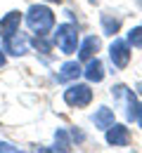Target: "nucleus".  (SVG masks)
I'll list each match as a JSON object with an SVG mask.
<instances>
[{"label":"nucleus","mask_w":142,"mask_h":153,"mask_svg":"<svg viewBox=\"0 0 142 153\" xmlns=\"http://www.w3.org/2000/svg\"><path fill=\"white\" fill-rule=\"evenodd\" d=\"M90 2H100V0H90Z\"/></svg>","instance_id":"21"},{"label":"nucleus","mask_w":142,"mask_h":153,"mask_svg":"<svg viewBox=\"0 0 142 153\" xmlns=\"http://www.w3.org/2000/svg\"><path fill=\"white\" fill-rule=\"evenodd\" d=\"M2 64H5V54L0 52V66H2Z\"/></svg>","instance_id":"18"},{"label":"nucleus","mask_w":142,"mask_h":153,"mask_svg":"<svg viewBox=\"0 0 142 153\" xmlns=\"http://www.w3.org/2000/svg\"><path fill=\"white\" fill-rule=\"evenodd\" d=\"M133 120L142 127V104H137V108H135V118H133Z\"/></svg>","instance_id":"16"},{"label":"nucleus","mask_w":142,"mask_h":153,"mask_svg":"<svg viewBox=\"0 0 142 153\" xmlns=\"http://www.w3.org/2000/svg\"><path fill=\"white\" fill-rule=\"evenodd\" d=\"M137 92H140V94H142V82H137Z\"/></svg>","instance_id":"19"},{"label":"nucleus","mask_w":142,"mask_h":153,"mask_svg":"<svg viewBox=\"0 0 142 153\" xmlns=\"http://www.w3.org/2000/svg\"><path fill=\"white\" fill-rule=\"evenodd\" d=\"M81 73H83V68H81V64H78V61H66V64L59 68V73H57V82H69V80H76Z\"/></svg>","instance_id":"8"},{"label":"nucleus","mask_w":142,"mask_h":153,"mask_svg":"<svg viewBox=\"0 0 142 153\" xmlns=\"http://www.w3.org/2000/svg\"><path fill=\"white\" fill-rule=\"evenodd\" d=\"M128 45H133V47H142V26L130 28V33H128Z\"/></svg>","instance_id":"13"},{"label":"nucleus","mask_w":142,"mask_h":153,"mask_svg":"<svg viewBox=\"0 0 142 153\" xmlns=\"http://www.w3.org/2000/svg\"><path fill=\"white\" fill-rule=\"evenodd\" d=\"M5 52L14 54V57H21L29 52V38L21 33V31H14L12 36H5Z\"/></svg>","instance_id":"5"},{"label":"nucleus","mask_w":142,"mask_h":153,"mask_svg":"<svg viewBox=\"0 0 142 153\" xmlns=\"http://www.w3.org/2000/svg\"><path fill=\"white\" fill-rule=\"evenodd\" d=\"M55 42L59 47V52L64 54H74L76 52V45H78V31L74 24H59L57 26V33H55Z\"/></svg>","instance_id":"2"},{"label":"nucleus","mask_w":142,"mask_h":153,"mask_svg":"<svg viewBox=\"0 0 142 153\" xmlns=\"http://www.w3.org/2000/svg\"><path fill=\"white\" fill-rule=\"evenodd\" d=\"M0 151H7V153H14L17 149L12 146V144H7V141H0Z\"/></svg>","instance_id":"17"},{"label":"nucleus","mask_w":142,"mask_h":153,"mask_svg":"<svg viewBox=\"0 0 142 153\" xmlns=\"http://www.w3.org/2000/svg\"><path fill=\"white\" fill-rule=\"evenodd\" d=\"M26 24H29V28H31L36 36H45V33H50L52 26H55V14H52V10L45 7V5H33V7L26 12Z\"/></svg>","instance_id":"1"},{"label":"nucleus","mask_w":142,"mask_h":153,"mask_svg":"<svg viewBox=\"0 0 142 153\" xmlns=\"http://www.w3.org/2000/svg\"><path fill=\"white\" fill-rule=\"evenodd\" d=\"M64 101H66L69 106H76V108L88 106V104L92 101V90H90L88 85L74 82V85H69V90L64 92Z\"/></svg>","instance_id":"3"},{"label":"nucleus","mask_w":142,"mask_h":153,"mask_svg":"<svg viewBox=\"0 0 142 153\" xmlns=\"http://www.w3.org/2000/svg\"><path fill=\"white\" fill-rule=\"evenodd\" d=\"M55 151H69V134L64 130H57V146Z\"/></svg>","instance_id":"14"},{"label":"nucleus","mask_w":142,"mask_h":153,"mask_svg":"<svg viewBox=\"0 0 142 153\" xmlns=\"http://www.w3.org/2000/svg\"><path fill=\"white\" fill-rule=\"evenodd\" d=\"M109 57H111V64L116 68H125L130 61V45L125 40H114L109 47Z\"/></svg>","instance_id":"4"},{"label":"nucleus","mask_w":142,"mask_h":153,"mask_svg":"<svg viewBox=\"0 0 142 153\" xmlns=\"http://www.w3.org/2000/svg\"><path fill=\"white\" fill-rule=\"evenodd\" d=\"M83 76L88 78L90 82H102V80H104V66H102V61L97 57H95V59H88V66H85Z\"/></svg>","instance_id":"9"},{"label":"nucleus","mask_w":142,"mask_h":153,"mask_svg":"<svg viewBox=\"0 0 142 153\" xmlns=\"http://www.w3.org/2000/svg\"><path fill=\"white\" fill-rule=\"evenodd\" d=\"M19 24H21V12H10L0 19V36H12L14 31H19Z\"/></svg>","instance_id":"7"},{"label":"nucleus","mask_w":142,"mask_h":153,"mask_svg":"<svg viewBox=\"0 0 142 153\" xmlns=\"http://www.w3.org/2000/svg\"><path fill=\"white\" fill-rule=\"evenodd\" d=\"M100 50V38H95V36H90V38L83 40L81 50H78V59L81 61H88V59L95 57V52Z\"/></svg>","instance_id":"10"},{"label":"nucleus","mask_w":142,"mask_h":153,"mask_svg":"<svg viewBox=\"0 0 142 153\" xmlns=\"http://www.w3.org/2000/svg\"><path fill=\"white\" fill-rule=\"evenodd\" d=\"M50 2H62V0H50Z\"/></svg>","instance_id":"20"},{"label":"nucleus","mask_w":142,"mask_h":153,"mask_svg":"<svg viewBox=\"0 0 142 153\" xmlns=\"http://www.w3.org/2000/svg\"><path fill=\"white\" fill-rule=\"evenodd\" d=\"M95 127H100V130H107L111 123H114V111L111 108H107V106H102V108H97V113H95Z\"/></svg>","instance_id":"11"},{"label":"nucleus","mask_w":142,"mask_h":153,"mask_svg":"<svg viewBox=\"0 0 142 153\" xmlns=\"http://www.w3.org/2000/svg\"><path fill=\"white\" fill-rule=\"evenodd\" d=\"M33 45H36V50H41V52H50V42L43 38V36H36Z\"/></svg>","instance_id":"15"},{"label":"nucleus","mask_w":142,"mask_h":153,"mask_svg":"<svg viewBox=\"0 0 142 153\" xmlns=\"http://www.w3.org/2000/svg\"><path fill=\"white\" fill-rule=\"evenodd\" d=\"M128 137H130V134H128V127H125V125H114V123H111V125L107 127V144H109V146H125V144H128Z\"/></svg>","instance_id":"6"},{"label":"nucleus","mask_w":142,"mask_h":153,"mask_svg":"<svg viewBox=\"0 0 142 153\" xmlns=\"http://www.w3.org/2000/svg\"><path fill=\"white\" fill-rule=\"evenodd\" d=\"M102 26H104V33H109V36H114L119 31V21L111 19L109 14H102Z\"/></svg>","instance_id":"12"}]
</instances>
